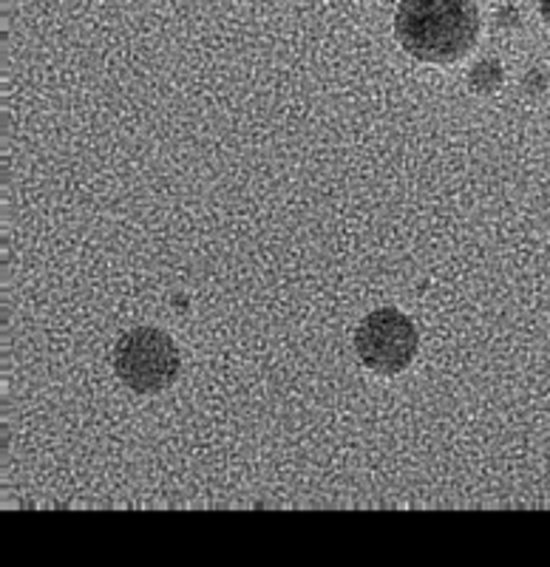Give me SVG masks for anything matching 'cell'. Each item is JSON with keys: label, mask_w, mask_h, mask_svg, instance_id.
Wrapping results in <instances>:
<instances>
[{"label": "cell", "mask_w": 550, "mask_h": 567, "mask_svg": "<svg viewBox=\"0 0 550 567\" xmlns=\"http://www.w3.org/2000/svg\"><path fill=\"white\" fill-rule=\"evenodd\" d=\"M479 12L474 0H401L395 38L423 63H457L477 43Z\"/></svg>", "instance_id": "obj_1"}, {"label": "cell", "mask_w": 550, "mask_h": 567, "mask_svg": "<svg viewBox=\"0 0 550 567\" xmlns=\"http://www.w3.org/2000/svg\"><path fill=\"white\" fill-rule=\"evenodd\" d=\"M114 372L128 389L139 394H154L168 389L179 378V349L174 338L159 327L128 329L114 343Z\"/></svg>", "instance_id": "obj_2"}, {"label": "cell", "mask_w": 550, "mask_h": 567, "mask_svg": "<svg viewBox=\"0 0 550 567\" xmlns=\"http://www.w3.org/2000/svg\"><path fill=\"white\" fill-rule=\"evenodd\" d=\"M539 14H542V20L550 27V0H539Z\"/></svg>", "instance_id": "obj_4"}, {"label": "cell", "mask_w": 550, "mask_h": 567, "mask_svg": "<svg viewBox=\"0 0 550 567\" xmlns=\"http://www.w3.org/2000/svg\"><path fill=\"white\" fill-rule=\"evenodd\" d=\"M421 336L412 318L395 307L370 312L355 329V352L366 369L377 374H401L415 361Z\"/></svg>", "instance_id": "obj_3"}]
</instances>
